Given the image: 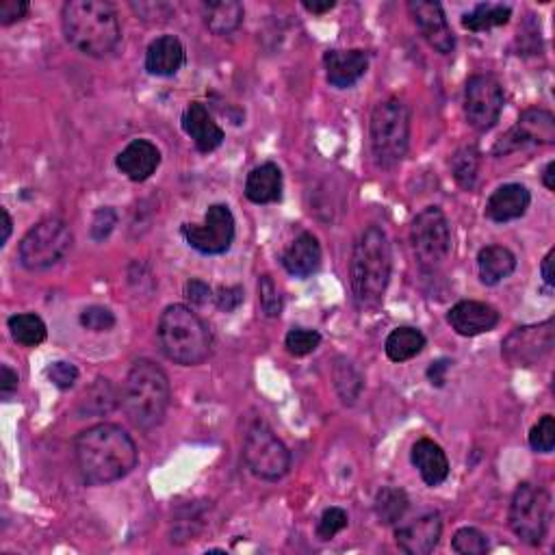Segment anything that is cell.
I'll use <instances>...</instances> for the list:
<instances>
[{"label":"cell","instance_id":"cell-1","mask_svg":"<svg viewBox=\"0 0 555 555\" xmlns=\"http://www.w3.org/2000/svg\"><path fill=\"white\" fill-rule=\"evenodd\" d=\"M74 460L85 484L102 486L131 473L139 462V451L120 425L98 423L74 438Z\"/></svg>","mask_w":555,"mask_h":555},{"label":"cell","instance_id":"cell-2","mask_svg":"<svg viewBox=\"0 0 555 555\" xmlns=\"http://www.w3.org/2000/svg\"><path fill=\"white\" fill-rule=\"evenodd\" d=\"M61 24L66 40L87 57H107L122 40L118 11L107 0H70Z\"/></svg>","mask_w":555,"mask_h":555},{"label":"cell","instance_id":"cell-3","mask_svg":"<svg viewBox=\"0 0 555 555\" xmlns=\"http://www.w3.org/2000/svg\"><path fill=\"white\" fill-rule=\"evenodd\" d=\"M391 269L393 256L389 237L380 226H369L358 237L350 263L352 293L360 311H373L382 304L391 280Z\"/></svg>","mask_w":555,"mask_h":555},{"label":"cell","instance_id":"cell-4","mask_svg":"<svg viewBox=\"0 0 555 555\" xmlns=\"http://www.w3.org/2000/svg\"><path fill=\"white\" fill-rule=\"evenodd\" d=\"M170 399L172 391L165 371L152 360H137L128 371L122 391V408L128 421L144 432L159 428L170 408Z\"/></svg>","mask_w":555,"mask_h":555},{"label":"cell","instance_id":"cell-5","mask_svg":"<svg viewBox=\"0 0 555 555\" xmlns=\"http://www.w3.org/2000/svg\"><path fill=\"white\" fill-rule=\"evenodd\" d=\"M157 337L161 352L176 365H200L213 350L209 326L185 304L165 308L159 319Z\"/></svg>","mask_w":555,"mask_h":555},{"label":"cell","instance_id":"cell-6","mask_svg":"<svg viewBox=\"0 0 555 555\" xmlns=\"http://www.w3.org/2000/svg\"><path fill=\"white\" fill-rule=\"evenodd\" d=\"M373 161L382 170L404 161L410 146V111L402 100L389 98L376 105L369 122Z\"/></svg>","mask_w":555,"mask_h":555},{"label":"cell","instance_id":"cell-7","mask_svg":"<svg viewBox=\"0 0 555 555\" xmlns=\"http://www.w3.org/2000/svg\"><path fill=\"white\" fill-rule=\"evenodd\" d=\"M74 243L70 226L59 217H46L22 237L18 256L22 267L42 271L66 258Z\"/></svg>","mask_w":555,"mask_h":555},{"label":"cell","instance_id":"cell-8","mask_svg":"<svg viewBox=\"0 0 555 555\" xmlns=\"http://www.w3.org/2000/svg\"><path fill=\"white\" fill-rule=\"evenodd\" d=\"M510 527L523 542L542 545L551 521V497L542 486L523 482L514 490L510 503Z\"/></svg>","mask_w":555,"mask_h":555},{"label":"cell","instance_id":"cell-9","mask_svg":"<svg viewBox=\"0 0 555 555\" xmlns=\"http://www.w3.org/2000/svg\"><path fill=\"white\" fill-rule=\"evenodd\" d=\"M243 460L265 482H278L291 469V454L267 423L256 421L245 434Z\"/></svg>","mask_w":555,"mask_h":555},{"label":"cell","instance_id":"cell-10","mask_svg":"<svg viewBox=\"0 0 555 555\" xmlns=\"http://www.w3.org/2000/svg\"><path fill=\"white\" fill-rule=\"evenodd\" d=\"M410 241L423 271H436L438 267H443L451 252V228L447 215L438 206L423 209L412 222Z\"/></svg>","mask_w":555,"mask_h":555},{"label":"cell","instance_id":"cell-11","mask_svg":"<svg viewBox=\"0 0 555 555\" xmlns=\"http://www.w3.org/2000/svg\"><path fill=\"white\" fill-rule=\"evenodd\" d=\"M503 100V87L495 76L473 74L464 87V118L475 131L486 133L499 122Z\"/></svg>","mask_w":555,"mask_h":555},{"label":"cell","instance_id":"cell-12","mask_svg":"<svg viewBox=\"0 0 555 555\" xmlns=\"http://www.w3.org/2000/svg\"><path fill=\"white\" fill-rule=\"evenodd\" d=\"M183 237L200 254L217 256L230 250L235 241V217L226 204H213L204 215L202 224H185Z\"/></svg>","mask_w":555,"mask_h":555},{"label":"cell","instance_id":"cell-13","mask_svg":"<svg viewBox=\"0 0 555 555\" xmlns=\"http://www.w3.org/2000/svg\"><path fill=\"white\" fill-rule=\"evenodd\" d=\"M553 350V319L538 326L512 330L501 345V354L514 367H532Z\"/></svg>","mask_w":555,"mask_h":555},{"label":"cell","instance_id":"cell-14","mask_svg":"<svg viewBox=\"0 0 555 555\" xmlns=\"http://www.w3.org/2000/svg\"><path fill=\"white\" fill-rule=\"evenodd\" d=\"M555 141V118L545 109H527L521 113L519 122H516L510 131L503 135L497 146L495 154H510L527 146H549Z\"/></svg>","mask_w":555,"mask_h":555},{"label":"cell","instance_id":"cell-15","mask_svg":"<svg viewBox=\"0 0 555 555\" xmlns=\"http://www.w3.org/2000/svg\"><path fill=\"white\" fill-rule=\"evenodd\" d=\"M408 9L412 20L417 24V29L423 35V40L428 42L436 53H454L456 37L451 33L441 3H432V0H412V3H408Z\"/></svg>","mask_w":555,"mask_h":555},{"label":"cell","instance_id":"cell-16","mask_svg":"<svg viewBox=\"0 0 555 555\" xmlns=\"http://www.w3.org/2000/svg\"><path fill=\"white\" fill-rule=\"evenodd\" d=\"M443 534V521L438 512H428L419 516L417 521H412L404 527H399L395 532L397 547L408 555H428L436 549L438 540Z\"/></svg>","mask_w":555,"mask_h":555},{"label":"cell","instance_id":"cell-17","mask_svg":"<svg viewBox=\"0 0 555 555\" xmlns=\"http://www.w3.org/2000/svg\"><path fill=\"white\" fill-rule=\"evenodd\" d=\"M447 321L460 337H477V334L490 332L499 324V313L486 302L464 300L451 308Z\"/></svg>","mask_w":555,"mask_h":555},{"label":"cell","instance_id":"cell-18","mask_svg":"<svg viewBox=\"0 0 555 555\" xmlns=\"http://www.w3.org/2000/svg\"><path fill=\"white\" fill-rule=\"evenodd\" d=\"M326 79L332 87L347 89L363 79L369 68V57L365 50H328L324 55Z\"/></svg>","mask_w":555,"mask_h":555},{"label":"cell","instance_id":"cell-19","mask_svg":"<svg viewBox=\"0 0 555 555\" xmlns=\"http://www.w3.org/2000/svg\"><path fill=\"white\" fill-rule=\"evenodd\" d=\"M118 170L131 178L133 183H144L161 165V152L159 148L148 139H135L128 144L115 159Z\"/></svg>","mask_w":555,"mask_h":555},{"label":"cell","instance_id":"cell-20","mask_svg":"<svg viewBox=\"0 0 555 555\" xmlns=\"http://www.w3.org/2000/svg\"><path fill=\"white\" fill-rule=\"evenodd\" d=\"M183 131L193 139V144L200 152H213L224 141V131L219 126L211 111L206 109L202 102H191V105L183 113Z\"/></svg>","mask_w":555,"mask_h":555},{"label":"cell","instance_id":"cell-21","mask_svg":"<svg viewBox=\"0 0 555 555\" xmlns=\"http://www.w3.org/2000/svg\"><path fill=\"white\" fill-rule=\"evenodd\" d=\"M529 202H532V196L523 185H501L486 202V217L497 224L512 222V219H519L527 213Z\"/></svg>","mask_w":555,"mask_h":555},{"label":"cell","instance_id":"cell-22","mask_svg":"<svg viewBox=\"0 0 555 555\" xmlns=\"http://www.w3.org/2000/svg\"><path fill=\"white\" fill-rule=\"evenodd\" d=\"M185 46L174 35H161L146 50V70L154 76H174L185 66Z\"/></svg>","mask_w":555,"mask_h":555},{"label":"cell","instance_id":"cell-23","mask_svg":"<svg viewBox=\"0 0 555 555\" xmlns=\"http://www.w3.org/2000/svg\"><path fill=\"white\" fill-rule=\"evenodd\" d=\"M410 460L419 469L421 480L428 486H441L449 477V460L441 445H436L430 438H421L412 447Z\"/></svg>","mask_w":555,"mask_h":555},{"label":"cell","instance_id":"cell-24","mask_svg":"<svg viewBox=\"0 0 555 555\" xmlns=\"http://www.w3.org/2000/svg\"><path fill=\"white\" fill-rule=\"evenodd\" d=\"M282 265L295 278H308L315 274L321 265V245L313 232H302L289 245L287 252L282 254Z\"/></svg>","mask_w":555,"mask_h":555},{"label":"cell","instance_id":"cell-25","mask_svg":"<svg viewBox=\"0 0 555 555\" xmlns=\"http://www.w3.org/2000/svg\"><path fill=\"white\" fill-rule=\"evenodd\" d=\"M245 198L254 204H271L282 198V172L276 163L254 167L245 180Z\"/></svg>","mask_w":555,"mask_h":555},{"label":"cell","instance_id":"cell-26","mask_svg":"<svg viewBox=\"0 0 555 555\" xmlns=\"http://www.w3.org/2000/svg\"><path fill=\"white\" fill-rule=\"evenodd\" d=\"M477 269H480V280L484 285L495 287L512 276V271L516 269V256L503 245H486L477 254Z\"/></svg>","mask_w":555,"mask_h":555},{"label":"cell","instance_id":"cell-27","mask_svg":"<svg viewBox=\"0 0 555 555\" xmlns=\"http://www.w3.org/2000/svg\"><path fill=\"white\" fill-rule=\"evenodd\" d=\"M243 5L237 0H219V3L204 5V24L213 35L235 33L243 22Z\"/></svg>","mask_w":555,"mask_h":555},{"label":"cell","instance_id":"cell-28","mask_svg":"<svg viewBox=\"0 0 555 555\" xmlns=\"http://www.w3.org/2000/svg\"><path fill=\"white\" fill-rule=\"evenodd\" d=\"M423 347H425L423 332L408 326L393 330L384 343L386 356H389L393 363H406V360L419 356L423 352Z\"/></svg>","mask_w":555,"mask_h":555},{"label":"cell","instance_id":"cell-29","mask_svg":"<svg viewBox=\"0 0 555 555\" xmlns=\"http://www.w3.org/2000/svg\"><path fill=\"white\" fill-rule=\"evenodd\" d=\"M512 18V9L506 5H490V3H482L477 5L471 14H467L462 18V27L482 33V31H490L495 27H503L508 24Z\"/></svg>","mask_w":555,"mask_h":555},{"label":"cell","instance_id":"cell-30","mask_svg":"<svg viewBox=\"0 0 555 555\" xmlns=\"http://www.w3.org/2000/svg\"><path fill=\"white\" fill-rule=\"evenodd\" d=\"M408 495L402 488L386 486L376 495V516L382 525H395L404 519V514L408 512Z\"/></svg>","mask_w":555,"mask_h":555},{"label":"cell","instance_id":"cell-31","mask_svg":"<svg viewBox=\"0 0 555 555\" xmlns=\"http://www.w3.org/2000/svg\"><path fill=\"white\" fill-rule=\"evenodd\" d=\"M7 326L14 341L24 347H35L46 341V334H48L46 324L42 321V317H37L33 313H20L9 317Z\"/></svg>","mask_w":555,"mask_h":555},{"label":"cell","instance_id":"cell-32","mask_svg":"<svg viewBox=\"0 0 555 555\" xmlns=\"http://www.w3.org/2000/svg\"><path fill=\"white\" fill-rule=\"evenodd\" d=\"M482 154L475 146H464L460 148L454 157H451V174H454L456 183L464 189H471L477 180V172H480Z\"/></svg>","mask_w":555,"mask_h":555},{"label":"cell","instance_id":"cell-33","mask_svg":"<svg viewBox=\"0 0 555 555\" xmlns=\"http://www.w3.org/2000/svg\"><path fill=\"white\" fill-rule=\"evenodd\" d=\"M115 408V391L107 378H98L81 402L83 415H107Z\"/></svg>","mask_w":555,"mask_h":555},{"label":"cell","instance_id":"cell-34","mask_svg":"<svg viewBox=\"0 0 555 555\" xmlns=\"http://www.w3.org/2000/svg\"><path fill=\"white\" fill-rule=\"evenodd\" d=\"M334 386H337L345 404H354L360 391H363V378L358 376V371L352 367V363H347V360L341 358L337 367H334Z\"/></svg>","mask_w":555,"mask_h":555},{"label":"cell","instance_id":"cell-35","mask_svg":"<svg viewBox=\"0 0 555 555\" xmlns=\"http://www.w3.org/2000/svg\"><path fill=\"white\" fill-rule=\"evenodd\" d=\"M451 549L462 555H486L488 553V540L486 536L475 527H462L451 540Z\"/></svg>","mask_w":555,"mask_h":555},{"label":"cell","instance_id":"cell-36","mask_svg":"<svg viewBox=\"0 0 555 555\" xmlns=\"http://www.w3.org/2000/svg\"><path fill=\"white\" fill-rule=\"evenodd\" d=\"M321 343V334L315 330H306V328H293L287 339H285V347L291 356H308L313 354Z\"/></svg>","mask_w":555,"mask_h":555},{"label":"cell","instance_id":"cell-37","mask_svg":"<svg viewBox=\"0 0 555 555\" xmlns=\"http://www.w3.org/2000/svg\"><path fill=\"white\" fill-rule=\"evenodd\" d=\"M529 445L538 454H551L555 447V419L551 415H545L534 425L529 432Z\"/></svg>","mask_w":555,"mask_h":555},{"label":"cell","instance_id":"cell-38","mask_svg":"<svg viewBox=\"0 0 555 555\" xmlns=\"http://www.w3.org/2000/svg\"><path fill=\"white\" fill-rule=\"evenodd\" d=\"M258 302H261V308L267 317H280L282 295L271 276H263L258 280Z\"/></svg>","mask_w":555,"mask_h":555},{"label":"cell","instance_id":"cell-39","mask_svg":"<svg viewBox=\"0 0 555 555\" xmlns=\"http://www.w3.org/2000/svg\"><path fill=\"white\" fill-rule=\"evenodd\" d=\"M347 523H350V519H347L345 510L328 508L324 514H321V519L317 523V536L321 540H330V538L337 536L339 532H343Z\"/></svg>","mask_w":555,"mask_h":555},{"label":"cell","instance_id":"cell-40","mask_svg":"<svg viewBox=\"0 0 555 555\" xmlns=\"http://www.w3.org/2000/svg\"><path fill=\"white\" fill-rule=\"evenodd\" d=\"M81 326L92 332H109L115 326V315L105 306H89L81 313Z\"/></svg>","mask_w":555,"mask_h":555},{"label":"cell","instance_id":"cell-41","mask_svg":"<svg viewBox=\"0 0 555 555\" xmlns=\"http://www.w3.org/2000/svg\"><path fill=\"white\" fill-rule=\"evenodd\" d=\"M46 376L57 386V389L68 391L72 389L74 382L79 380V369H76L72 363H66V360H57V363H53L46 369Z\"/></svg>","mask_w":555,"mask_h":555},{"label":"cell","instance_id":"cell-42","mask_svg":"<svg viewBox=\"0 0 555 555\" xmlns=\"http://www.w3.org/2000/svg\"><path fill=\"white\" fill-rule=\"evenodd\" d=\"M115 224H118V215H115V211L109 209V206H107V209L96 211L94 222H92V239L94 241H105L113 232Z\"/></svg>","mask_w":555,"mask_h":555},{"label":"cell","instance_id":"cell-43","mask_svg":"<svg viewBox=\"0 0 555 555\" xmlns=\"http://www.w3.org/2000/svg\"><path fill=\"white\" fill-rule=\"evenodd\" d=\"M31 5L27 0H0V24L9 27L22 18H27Z\"/></svg>","mask_w":555,"mask_h":555},{"label":"cell","instance_id":"cell-44","mask_svg":"<svg viewBox=\"0 0 555 555\" xmlns=\"http://www.w3.org/2000/svg\"><path fill=\"white\" fill-rule=\"evenodd\" d=\"M243 302V289L241 287H222L217 293V306L226 313L237 311Z\"/></svg>","mask_w":555,"mask_h":555},{"label":"cell","instance_id":"cell-45","mask_svg":"<svg viewBox=\"0 0 555 555\" xmlns=\"http://www.w3.org/2000/svg\"><path fill=\"white\" fill-rule=\"evenodd\" d=\"M185 295H187V300H189L191 304L202 306V304H206V302H209V300L213 298V291H211L209 285H206L204 280H198V278H196V280L187 282Z\"/></svg>","mask_w":555,"mask_h":555},{"label":"cell","instance_id":"cell-46","mask_svg":"<svg viewBox=\"0 0 555 555\" xmlns=\"http://www.w3.org/2000/svg\"><path fill=\"white\" fill-rule=\"evenodd\" d=\"M18 373L9 365H3V380H0V393L3 397H11L18 391Z\"/></svg>","mask_w":555,"mask_h":555},{"label":"cell","instance_id":"cell-47","mask_svg":"<svg viewBox=\"0 0 555 555\" xmlns=\"http://www.w3.org/2000/svg\"><path fill=\"white\" fill-rule=\"evenodd\" d=\"M449 360H438V363H434L430 369H428V378L432 380V384L436 386H443L445 384V373L449 369Z\"/></svg>","mask_w":555,"mask_h":555},{"label":"cell","instance_id":"cell-48","mask_svg":"<svg viewBox=\"0 0 555 555\" xmlns=\"http://www.w3.org/2000/svg\"><path fill=\"white\" fill-rule=\"evenodd\" d=\"M553 258H555V250H549V254L542 258V267H540V274L542 280H545L547 287L555 285V274H553Z\"/></svg>","mask_w":555,"mask_h":555},{"label":"cell","instance_id":"cell-49","mask_svg":"<svg viewBox=\"0 0 555 555\" xmlns=\"http://www.w3.org/2000/svg\"><path fill=\"white\" fill-rule=\"evenodd\" d=\"M304 7L308 11H313V14H326V11L337 7V3H334V0H324V3H317V0L311 3V0H304Z\"/></svg>","mask_w":555,"mask_h":555},{"label":"cell","instance_id":"cell-50","mask_svg":"<svg viewBox=\"0 0 555 555\" xmlns=\"http://www.w3.org/2000/svg\"><path fill=\"white\" fill-rule=\"evenodd\" d=\"M553 176H555V161H549V165L545 167V174H542V183H545V187H547L549 191L555 189V180H553Z\"/></svg>","mask_w":555,"mask_h":555},{"label":"cell","instance_id":"cell-51","mask_svg":"<svg viewBox=\"0 0 555 555\" xmlns=\"http://www.w3.org/2000/svg\"><path fill=\"white\" fill-rule=\"evenodd\" d=\"M0 215H3V239H0V245H5L9 241V235H11V226H14V222H11V217L7 213V209L0 211Z\"/></svg>","mask_w":555,"mask_h":555}]
</instances>
